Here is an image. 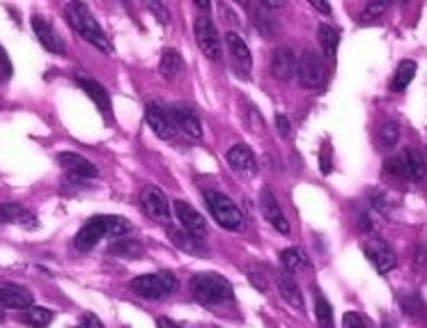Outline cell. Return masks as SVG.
<instances>
[{
  "mask_svg": "<svg viewBox=\"0 0 427 328\" xmlns=\"http://www.w3.org/2000/svg\"><path fill=\"white\" fill-rule=\"evenodd\" d=\"M131 225L129 221L122 218V216H94L90 218L83 227L78 230L76 239H74V245L85 252V250H92L101 239L106 236H115V239H124V234L129 232Z\"/></svg>",
  "mask_w": 427,
  "mask_h": 328,
  "instance_id": "1",
  "label": "cell"
},
{
  "mask_svg": "<svg viewBox=\"0 0 427 328\" xmlns=\"http://www.w3.org/2000/svg\"><path fill=\"white\" fill-rule=\"evenodd\" d=\"M67 19H69L72 28L83 37L85 42L92 44L94 49H99L101 53L110 55L113 53V44H110L108 35L103 33V28L97 24L94 17L83 3H69L67 5Z\"/></svg>",
  "mask_w": 427,
  "mask_h": 328,
  "instance_id": "2",
  "label": "cell"
},
{
  "mask_svg": "<svg viewBox=\"0 0 427 328\" xmlns=\"http://www.w3.org/2000/svg\"><path fill=\"white\" fill-rule=\"evenodd\" d=\"M189 289L202 305H219L232 298V282L219 273H198L189 282Z\"/></svg>",
  "mask_w": 427,
  "mask_h": 328,
  "instance_id": "3",
  "label": "cell"
},
{
  "mask_svg": "<svg viewBox=\"0 0 427 328\" xmlns=\"http://www.w3.org/2000/svg\"><path fill=\"white\" fill-rule=\"evenodd\" d=\"M131 292L147 298V301H159V298H166L175 292L177 287V278L175 273L170 271H159V273H147V275H138L129 282Z\"/></svg>",
  "mask_w": 427,
  "mask_h": 328,
  "instance_id": "4",
  "label": "cell"
},
{
  "mask_svg": "<svg viewBox=\"0 0 427 328\" xmlns=\"http://www.w3.org/2000/svg\"><path fill=\"white\" fill-rule=\"evenodd\" d=\"M205 202L212 212L214 221L219 223L223 230H230V232H239L244 227V214L228 196H223L219 191H207L205 193Z\"/></svg>",
  "mask_w": 427,
  "mask_h": 328,
  "instance_id": "5",
  "label": "cell"
},
{
  "mask_svg": "<svg viewBox=\"0 0 427 328\" xmlns=\"http://www.w3.org/2000/svg\"><path fill=\"white\" fill-rule=\"evenodd\" d=\"M296 76H299V83L303 87H321L326 80V64L324 60H321L319 53H315V51H308V53H303L301 60L296 62Z\"/></svg>",
  "mask_w": 427,
  "mask_h": 328,
  "instance_id": "6",
  "label": "cell"
},
{
  "mask_svg": "<svg viewBox=\"0 0 427 328\" xmlns=\"http://www.w3.org/2000/svg\"><path fill=\"white\" fill-rule=\"evenodd\" d=\"M193 33H196V42H198L202 53H205L209 60H221L223 44H221V35H219V30H216L212 19L198 17L196 24H193Z\"/></svg>",
  "mask_w": 427,
  "mask_h": 328,
  "instance_id": "7",
  "label": "cell"
},
{
  "mask_svg": "<svg viewBox=\"0 0 427 328\" xmlns=\"http://www.w3.org/2000/svg\"><path fill=\"white\" fill-rule=\"evenodd\" d=\"M363 252H365V257L370 259L372 266L377 268L379 273L393 271L395 264H398V259H395L393 248H391V245H388V241H384V239H381V236H370V239H365Z\"/></svg>",
  "mask_w": 427,
  "mask_h": 328,
  "instance_id": "8",
  "label": "cell"
},
{
  "mask_svg": "<svg viewBox=\"0 0 427 328\" xmlns=\"http://www.w3.org/2000/svg\"><path fill=\"white\" fill-rule=\"evenodd\" d=\"M140 202L142 209L147 212L149 218H154L156 223H168L170 218V202L166 198V193L156 186H145L140 193Z\"/></svg>",
  "mask_w": 427,
  "mask_h": 328,
  "instance_id": "9",
  "label": "cell"
},
{
  "mask_svg": "<svg viewBox=\"0 0 427 328\" xmlns=\"http://www.w3.org/2000/svg\"><path fill=\"white\" fill-rule=\"evenodd\" d=\"M145 119H147V124L152 126V131L159 138L170 140L172 136H175V126H172V122H170V113L161 106L159 101H147Z\"/></svg>",
  "mask_w": 427,
  "mask_h": 328,
  "instance_id": "10",
  "label": "cell"
},
{
  "mask_svg": "<svg viewBox=\"0 0 427 328\" xmlns=\"http://www.w3.org/2000/svg\"><path fill=\"white\" fill-rule=\"evenodd\" d=\"M172 209H175V216L179 221V225H182L186 232L202 239V234L207 232V223L205 218L193 209L189 202H184V200H175V205H172Z\"/></svg>",
  "mask_w": 427,
  "mask_h": 328,
  "instance_id": "11",
  "label": "cell"
},
{
  "mask_svg": "<svg viewBox=\"0 0 427 328\" xmlns=\"http://www.w3.org/2000/svg\"><path fill=\"white\" fill-rule=\"evenodd\" d=\"M170 122L175 129L184 131L189 138H202V122L200 117L196 115V110L186 108V106H172L170 110Z\"/></svg>",
  "mask_w": 427,
  "mask_h": 328,
  "instance_id": "12",
  "label": "cell"
},
{
  "mask_svg": "<svg viewBox=\"0 0 427 328\" xmlns=\"http://www.w3.org/2000/svg\"><path fill=\"white\" fill-rule=\"evenodd\" d=\"M260 209H262V214H265V218L271 223V225L278 230L281 234H290L287 216L283 214L278 200H276V196H274V193L269 191V189L262 191V196H260Z\"/></svg>",
  "mask_w": 427,
  "mask_h": 328,
  "instance_id": "13",
  "label": "cell"
},
{
  "mask_svg": "<svg viewBox=\"0 0 427 328\" xmlns=\"http://www.w3.org/2000/svg\"><path fill=\"white\" fill-rule=\"evenodd\" d=\"M228 163H230V168L235 170V173L239 175H244V177H253L258 173V159H256V154L251 152V147L249 145H244V143H239L235 145L228 152Z\"/></svg>",
  "mask_w": 427,
  "mask_h": 328,
  "instance_id": "14",
  "label": "cell"
},
{
  "mask_svg": "<svg viewBox=\"0 0 427 328\" xmlns=\"http://www.w3.org/2000/svg\"><path fill=\"white\" fill-rule=\"evenodd\" d=\"M33 30H35V37L40 40V44L49 53H56V55H65V42L62 37L56 33V28L44 21L42 17H35L33 19Z\"/></svg>",
  "mask_w": 427,
  "mask_h": 328,
  "instance_id": "15",
  "label": "cell"
},
{
  "mask_svg": "<svg viewBox=\"0 0 427 328\" xmlns=\"http://www.w3.org/2000/svg\"><path fill=\"white\" fill-rule=\"evenodd\" d=\"M33 292H28L26 287L14 285V282H0V308H30L33 305Z\"/></svg>",
  "mask_w": 427,
  "mask_h": 328,
  "instance_id": "16",
  "label": "cell"
},
{
  "mask_svg": "<svg viewBox=\"0 0 427 328\" xmlns=\"http://www.w3.org/2000/svg\"><path fill=\"white\" fill-rule=\"evenodd\" d=\"M76 83L90 96V99L97 103V108H99V113L103 117H108V119L113 117V103H110V96H108L106 89L97 83V80L87 78V76H76Z\"/></svg>",
  "mask_w": 427,
  "mask_h": 328,
  "instance_id": "17",
  "label": "cell"
},
{
  "mask_svg": "<svg viewBox=\"0 0 427 328\" xmlns=\"http://www.w3.org/2000/svg\"><path fill=\"white\" fill-rule=\"evenodd\" d=\"M58 163L62 166L67 173L76 179H94L97 175V168L90 163L87 159H83L81 154H74V152H62L58 154Z\"/></svg>",
  "mask_w": 427,
  "mask_h": 328,
  "instance_id": "18",
  "label": "cell"
},
{
  "mask_svg": "<svg viewBox=\"0 0 427 328\" xmlns=\"http://www.w3.org/2000/svg\"><path fill=\"white\" fill-rule=\"evenodd\" d=\"M274 280H276V287H278V292L283 296V301H287V305H292V308L301 310L303 308V294L296 285L294 275L287 273V271H276Z\"/></svg>",
  "mask_w": 427,
  "mask_h": 328,
  "instance_id": "19",
  "label": "cell"
},
{
  "mask_svg": "<svg viewBox=\"0 0 427 328\" xmlns=\"http://www.w3.org/2000/svg\"><path fill=\"white\" fill-rule=\"evenodd\" d=\"M271 74L278 80H290L296 74V55L287 46H281L271 55Z\"/></svg>",
  "mask_w": 427,
  "mask_h": 328,
  "instance_id": "20",
  "label": "cell"
},
{
  "mask_svg": "<svg viewBox=\"0 0 427 328\" xmlns=\"http://www.w3.org/2000/svg\"><path fill=\"white\" fill-rule=\"evenodd\" d=\"M226 46L230 51L232 60L242 67V71H249L251 69V49H249V44L242 40V35L232 33V30L226 33Z\"/></svg>",
  "mask_w": 427,
  "mask_h": 328,
  "instance_id": "21",
  "label": "cell"
},
{
  "mask_svg": "<svg viewBox=\"0 0 427 328\" xmlns=\"http://www.w3.org/2000/svg\"><path fill=\"white\" fill-rule=\"evenodd\" d=\"M402 159H404V168H407V179L421 182V179L427 175V161H425V154L421 152V149H416V147L404 149Z\"/></svg>",
  "mask_w": 427,
  "mask_h": 328,
  "instance_id": "22",
  "label": "cell"
},
{
  "mask_svg": "<svg viewBox=\"0 0 427 328\" xmlns=\"http://www.w3.org/2000/svg\"><path fill=\"white\" fill-rule=\"evenodd\" d=\"M418 71V67L414 60H402V62L398 64V69H395V76L391 80V89L393 92H404V89L409 87V83L414 80Z\"/></svg>",
  "mask_w": 427,
  "mask_h": 328,
  "instance_id": "23",
  "label": "cell"
},
{
  "mask_svg": "<svg viewBox=\"0 0 427 328\" xmlns=\"http://www.w3.org/2000/svg\"><path fill=\"white\" fill-rule=\"evenodd\" d=\"M28 218H33V214L26 207L17 202L0 205V225H5V223H24V225H28Z\"/></svg>",
  "mask_w": 427,
  "mask_h": 328,
  "instance_id": "24",
  "label": "cell"
},
{
  "mask_svg": "<svg viewBox=\"0 0 427 328\" xmlns=\"http://www.w3.org/2000/svg\"><path fill=\"white\" fill-rule=\"evenodd\" d=\"M182 69H184V60H182V55H179V51H175V49L163 51L161 62H159V71L163 74V76L172 78V76H177Z\"/></svg>",
  "mask_w": 427,
  "mask_h": 328,
  "instance_id": "25",
  "label": "cell"
},
{
  "mask_svg": "<svg viewBox=\"0 0 427 328\" xmlns=\"http://www.w3.org/2000/svg\"><path fill=\"white\" fill-rule=\"evenodd\" d=\"M281 264H283V268H285L287 273L301 271V268H308V266H310L308 257H305L303 252L296 250V248H285V250H281Z\"/></svg>",
  "mask_w": 427,
  "mask_h": 328,
  "instance_id": "26",
  "label": "cell"
},
{
  "mask_svg": "<svg viewBox=\"0 0 427 328\" xmlns=\"http://www.w3.org/2000/svg\"><path fill=\"white\" fill-rule=\"evenodd\" d=\"M317 40H319V46L324 49V53H326L328 58H333L335 51H338V44H340L338 30L331 28V26H326V24H321V26L317 28Z\"/></svg>",
  "mask_w": 427,
  "mask_h": 328,
  "instance_id": "27",
  "label": "cell"
},
{
  "mask_svg": "<svg viewBox=\"0 0 427 328\" xmlns=\"http://www.w3.org/2000/svg\"><path fill=\"white\" fill-rule=\"evenodd\" d=\"M24 322L33 328H47L51 322H53V312L49 308H42V305H30L24 315Z\"/></svg>",
  "mask_w": 427,
  "mask_h": 328,
  "instance_id": "28",
  "label": "cell"
},
{
  "mask_svg": "<svg viewBox=\"0 0 427 328\" xmlns=\"http://www.w3.org/2000/svg\"><path fill=\"white\" fill-rule=\"evenodd\" d=\"M315 315L321 328H333V310L324 294H315Z\"/></svg>",
  "mask_w": 427,
  "mask_h": 328,
  "instance_id": "29",
  "label": "cell"
},
{
  "mask_svg": "<svg viewBox=\"0 0 427 328\" xmlns=\"http://www.w3.org/2000/svg\"><path fill=\"white\" fill-rule=\"evenodd\" d=\"M398 140H400V124L391 119V122H386L379 129V145L384 149H393L398 145Z\"/></svg>",
  "mask_w": 427,
  "mask_h": 328,
  "instance_id": "30",
  "label": "cell"
},
{
  "mask_svg": "<svg viewBox=\"0 0 427 328\" xmlns=\"http://www.w3.org/2000/svg\"><path fill=\"white\" fill-rule=\"evenodd\" d=\"M170 239H172V243L179 245L182 250H189V252H198L202 250V243H200V239L198 236H193L189 232H177V230H170Z\"/></svg>",
  "mask_w": 427,
  "mask_h": 328,
  "instance_id": "31",
  "label": "cell"
},
{
  "mask_svg": "<svg viewBox=\"0 0 427 328\" xmlns=\"http://www.w3.org/2000/svg\"><path fill=\"white\" fill-rule=\"evenodd\" d=\"M140 252H142V245L136 241H129L126 236L110 245V255H117V257H138Z\"/></svg>",
  "mask_w": 427,
  "mask_h": 328,
  "instance_id": "32",
  "label": "cell"
},
{
  "mask_svg": "<svg viewBox=\"0 0 427 328\" xmlns=\"http://www.w3.org/2000/svg\"><path fill=\"white\" fill-rule=\"evenodd\" d=\"M242 115L246 119V124H249V129L253 126L256 131H262V126H265V119H262V115L258 113V108L253 106V103L242 101Z\"/></svg>",
  "mask_w": 427,
  "mask_h": 328,
  "instance_id": "33",
  "label": "cell"
},
{
  "mask_svg": "<svg viewBox=\"0 0 427 328\" xmlns=\"http://www.w3.org/2000/svg\"><path fill=\"white\" fill-rule=\"evenodd\" d=\"M384 170L388 175H393V177H407V168H404V159H402V154L398 156H391L386 163H384Z\"/></svg>",
  "mask_w": 427,
  "mask_h": 328,
  "instance_id": "34",
  "label": "cell"
},
{
  "mask_svg": "<svg viewBox=\"0 0 427 328\" xmlns=\"http://www.w3.org/2000/svg\"><path fill=\"white\" fill-rule=\"evenodd\" d=\"M388 7H391V3H368L365 5V12H363V19L370 21V19H377L379 14H384Z\"/></svg>",
  "mask_w": 427,
  "mask_h": 328,
  "instance_id": "35",
  "label": "cell"
},
{
  "mask_svg": "<svg viewBox=\"0 0 427 328\" xmlns=\"http://www.w3.org/2000/svg\"><path fill=\"white\" fill-rule=\"evenodd\" d=\"M14 74V67H12V60L7 58L5 49L0 46V80H10Z\"/></svg>",
  "mask_w": 427,
  "mask_h": 328,
  "instance_id": "36",
  "label": "cell"
},
{
  "mask_svg": "<svg viewBox=\"0 0 427 328\" xmlns=\"http://www.w3.org/2000/svg\"><path fill=\"white\" fill-rule=\"evenodd\" d=\"M342 328H368V326H365L361 315H356V312H347V315L342 317Z\"/></svg>",
  "mask_w": 427,
  "mask_h": 328,
  "instance_id": "37",
  "label": "cell"
},
{
  "mask_svg": "<svg viewBox=\"0 0 427 328\" xmlns=\"http://www.w3.org/2000/svg\"><path fill=\"white\" fill-rule=\"evenodd\" d=\"M276 126H278V133H281L283 138L292 136V124H290V119L285 117L283 113H278V115H276Z\"/></svg>",
  "mask_w": 427,
  "mask_h": 328,
  "instance_id": "38",
  "label": "cell"
},
{
  "mask_svg": "<svg viewBox=\"0 0 427 328\" xmlns=\"http://www.w3.org/2000/svg\"><path fill=\"white\" fill-rule=\"evenodd\" d=\"M76 328H103V326H101V322H99V319H97L94 315H85V317L78 322Z\"/></svg>",
  "mask_w": 427,
  "mask_h": 328,
  "instance_id": "39",
  "label": "cell"
},
{
  "mask_svg": "<svg viewBox=\"0 0 427 328\" xmlns=\"http://www.w3.org/2000/svg\"><path fill=\"white\" fill-rule=\"evenodd\" d=\"M149 7V10H152V12H156V14H161V21H163V24H166V21H168V14H166V7H163L161 3H149L147 5Z\"/></svg>",
  "mask_w": 427,
  "mask_h": 328,
  "instance_id": "40",
  "label": "cell"
},
{
  "mask_svg": "<svg viewBox=\"0 0 427 328\" xmlns=\"http://www.w3.org/2000/svg\"><path fill=\"white\" fill-rule=\"evenodd\" d=\"M156 328H179V326L172 322V319H168V317H159V319H156Z\"/></svg>",
  "mask_w": 427,
  "mask_h": 328,
  "instance_id": "41",
  "label": "cell"
},
{
  "mask_svg": "<svg viewBox=\"0 0 427 328\" xmlns=\"http://www.w3.org/2000/svg\"><path fill=\"white\" fill-rule=\"evenodd\" d=\"M312 7L317 12H321V14H331V5H328V3H312Z\"/></svg>",
  "mask_w": 427,
  "mask_h": 328,
  "instance_id": "42",
  "label": "cell"
},
{
  "mask_svg": "<svg viewBox=\"0 0 427 328\" xmlns=\"http://www.w3.org/2000/svg\"><path fill=\"white\" fill-rule=\"evenodd\" d=\"M198 7H200V10H209L212 5H209V3H198Z\"/></svg>",
  "mask_w": 427,
  "mask_h": 328,
  "instance_id": "43",
  "label": "cell"
},
{
  "mask_svg": "<svg viewBox=\"0 0 427 328\" xmlns=\"http://www.w3.org/2000/svg\"><path fill=\"white\" fill-rule=\"evenodd\" d=\"M3 322H5V312L0 310V324H3Z\"/></svg>",
  "mask_w": 427,
  "mask_h": 328,
  "instance_id": "44",
  "label": "cell"
}]
</instances>
